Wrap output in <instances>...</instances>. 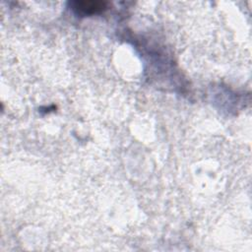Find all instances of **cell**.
Returning <instances> with one entry per match:
<instances>
[{
	"label": "cell",
	"instance_id": "6da1fadb",
	"mask_svg": "<svg viewBox=\"0 0 252 252\" xmlns=\"http://www.w3.org/2000/svg\"><path fill=\"white\" fill-rule=\"evenodd\" d=\"M108 4L103 1H74L71 7L75 13L82 16L94 15L103 12L107 9Z\"/></svg>",
	"mask_w": 252,
	"mask_h": 252
}]
</instances>
